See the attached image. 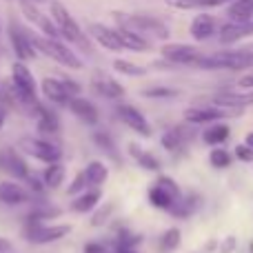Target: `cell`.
Returning a JSON list of instances; mask_svg holds the SVG:
<instances>
[{
  "label": "cell",
  "instance_id": "cell-48",
  "mask_svg": "<svg viewBox=\"0 0 253 253\" xmlns=\"http://www.w3.org/2000/svg\"><path fill=\"white\" fill-rule=\"evenodd\" d=\"M0 102H7V89L4 87H0ZM9 105V102H7Z\"/></svg>",
  "mask_w": 253,
  "mask_h": 253
},
{
  "label": "cell",
  "instance_id": "cell-1",
  "mask_svg": "<svg viewBox=\"0 0 253 253\" xmlns=\"http://www.w3.org/2000/svg\"><path fill=\"white\" fill-rule=\"evenodd\" d=\"M193 67L205 69V71L249 69V67H253V51L251 49H238V51H220V53H211V56H200V60H198Z\"/></svg>",
  "mask_w": 253,
  "mask_h": 253
},
{
  "label": "cell",
  "instance_id": "cell-29",
  "mask_svg": "<svg viewBox=\"0 0 253 253\" xmlns=\"http://www.w3.org/2000/svg\"><path fill=\"white\" fill-rule=\"evenodd\" d=\"M129 153L135 158V162H138L142 169H147V171H158V169H160V160H158L153 153L140 149L138 144H129Z\"/></svg>",
  "mask_w": 253,
  "mask_h": 253
},
{
  "label": "cell",
  "instance_id": "cell-45",
  "mask_svg": "<svg viewBox=\"0 0 253 253\" xmlns=\"http://www.w3.org/2000/svg\"><path fill=\"white\" fill-rule=\"evenodd\" d=\"M238 87L240 89H253V74H247L238 80Z\"/></svg>",
  "mask_w": 253,
  "mask_h": 253
},
{
  "label": "cell",
  "instance_id": "cell-35",
  "mask_svg": "<svg viewBox=\"0 0 253 253\" xmlns=\"http://www.w3.org/2000/svg\"><path fill=\"white\" fill-rule=\"evenodd\" d=\"M93 140H96V144L102 149V151H107L111 158H118V153H116V144L114 140H111V135L107 133V131H96L93 133Z\"/></svg>",
  "mask_w": 253,
  "mask_h": 253
},
{
  "label": "cell",
  "instance_id": "cell-39",
  "mask_svg": "<svg viewBox=\"0 0 253 253\" xmlns=\"http://www.w3.org/2000/svg\"><path fill=\"white\" fill-rule=\"evenodd\" d=\"M233 156H236L240 162H253V149L249 147V144L242 142V144H238V147H236Z\"/></svg>",
  "mask_w": 253,
  "mask_h": 253
},
{
  "label": "cell",
  "instance_id": "cell-3",
  "mask_svg": "<svg viewBox=\"0 0 253 253\" xmlns=\"http://www.w3.org/2000/svg\"><path fill=\"white\" fill-rule=\"evenodd\" d=\"M31 40H34V44H36L38 51H42L44 56H49L51 60L60 62L62 67H69V69H83V60H80L67 44H62L60 40L47 38V36L42 38V36H34V34H31Z\"/></svg>",
  "mask_w": 253,
  "mask_h": 253
},
{
  "label": "cell",
  "instance_id": "cell-17",
  "mask_svg": "<svg viewBox=\"0 0 253 253\" xmlns=\"http://www.w3.org/2000/svg\"><path fill=\"white\" fill-rule=\"evenodd\" d=\"M91 87L98 96L107 98V100H118V98L125 96V87L118 83V80L109 78V76H93Z\"/></svg>",
  "mask_w": 253,
  "mask_h": 253
},
{
  "label": "cell",
  "instance_id": "cell-37",
  "mask_svg": "<svg viewBox=\"0 0 253 253\" xmlns=\"http://www.w3.org/2000/svg\"><path fill=\"white\" fill-rule=\"evenodd\" d=\"M144 98H175L178 96V91L171 87H149L142 91Z\"/></svg>",
  "mask_w": 253,
  "mask_h": 253
},
{
  "label": "cell",
  "instance_id": "cell-28",
  "mask_svg": "<svg viewBox=\"0 0 253 253\" xmlns=\"http://www.w3.org/2000/svg\"><path fill=\"white\" fill-rule=\"evenodd\" d=\"M84 173H87V180L91 187H100V184L107 182V178H109V169H107L105 162L100 160H91L87 165V169H84Z\"/></svg>",
  "mask_w": 253,
  "mask_h": 253
},
{
  "label": "cell",
  "instance_id": "cell-5",
  "mask_svg": "<svg viewBox=\"0 0 253 253\" xmlns=\"http://www.w3.org/2000/svg\"><path fill=\"white\" fill-rule=\"evenodd\" d=\"M71 233L69 224H51L44 227L38 220H25V238L34 245H49V242H58L62 238Z\"/></svg>",
  "mask_w": 253,
  "mask_h": 253
},
{
  "label": "cell",
  "instance_id": "cell-31",
  "mask_svg": "<svg viewBox=\"0 0 253 253\" xmlns=\"http://www.w3.org/2000/svg\"><path fill=\"white\" fill-rule=\"evenodd\" d=\"M114 69L118 71V74L123 76H131V78H140V76L147 74V69L140 65H133V62L129 60H123V58H118V60H114Z\"/></svg>",
  "mask_w": 253,
  "mask_h": 253
},
{
  "label": "cell",
  "instance_id": "cell-13",
  "mask_svg": "<svg viewBox=\"0 0 253 253\" xmlns=\"http://www.w3.org/2000/svg\"><path fill=\"white\" fill-rule=\"evenodd\" d=\"M253 36V20L251 22H224L220 27V34H218V40L222 44H233V42H240V40L249 38Z\"/></svg>",
  "mask_w": 253,
  "mask_h": 253
},
{
  "label": "cell",
  "instance_id": "cell-41",
  "mask_svg": "<svg viewBox=\"0 0 253 253\" xmlns=\"http://www.w3.org/2000/svg\"><path fill=\"white\" fill-rule=\"evenodd\" d=\"M114 211V205H107V209H100L96 215H93V220H91V224L93 227H100V224H105L107 222V218H109V213Z\"/></svg>",
  "mask_w": 253,
  "mask_h": 253
},
{
  "label": "cell",
  "instance_id": "cell-27",
  "mask_svg": "<svg viewBox=\"0 0 253 253\" xmlns=\"http://www.w3.org/2000/svg\"><path fill=\"white\" fill-rule=\"evenodd\" d=\"M65 175H67V169L62 162H49L42 173V180H44V184H47V189H58L65 182Z\"/></svg>",
  "mask_w": 253,
  "mask_h": 253
},
{
  "label": "cell",
  "instance_id": "cell-16",
  "mask_svg": "<svg viewBox=\"0 0 253 253\" xmlns=\"http://www.w3.org/2000/svg\"><path fill=\"white\" fill-rule=\"evenodd\" d=\"M0 202L7 207L25 205V202H29V193L22 184L13 182V180H4V182H0Z\"/></svg>",
  "mask_w": 253,
  "mask_h": 253
},
{
  "label": "cell",
  "instance_id": "cell-9",
  "mask_svg": "<svg viewBox=\"0 0 253 253\" xmlns=\"http://www.w3.org/2000/svg\"><path fill=\"white\" fill-rule=\"evenodd\" d=\"M9 40H11V47L16 51L18 60L27 62V60H34L36 58V44L31 40V34L25 31L22 27H18L16 20L9 22Z\"/></svg>",
  "mask_w": 253,
  "mask_h": 253
},
{
  "label": "cell",
  "instance_id": "cell-10",
  "mask_svg": "<svg viewBox=\"0 0 253 253\" xmlns=\"http://www.w3.org/2000/svg\"><path fill=\"white\" fill-rule=\"evenodd\" d=\"M0 171L13 175L16 180H25L29 175V167H27L25 158L11 147H4L0 151Z\"/></svg>",
  "mask_w": 253,
  "mask_h": 253
},
{
  "label": "cell",
  "instance_id": "cell-44",
  "mask_svg": "<svg viewBox=\"0 0 253 253\" xmlns=\"http://www.w3.org/2000/svg\"><path fill=\"white\" fill-rule=\"evenodd\" d=\"M84 253H107V245H102V242H89V245H84Z\"/></svg>",
  "mask_w": 253,
  "mask_h": 253
},
{
  "label": "cell",
  "instance_id": "cell-23",
  "mask_svg": "<svg viewBox=\"0 0 253 253\" xmlns=\"http://www.w3.org/2000/svg\"><path fill=\"white\" fill-rule=\"evenodd\" d=\"M118 36L123 40L125 49H131V51H149L151 49V42L144 36H140L138 31H131L126 27H118Z\"/></svg>",
  "mask_w": 253,
  "mask_h": 253
},
{
  "label": "cell",
  "instance_id": "cell-49",
  "mask_svg": "<svg viewBox=\"0 0 253 253\" xmlns=\"http://www.w3.org/2000/svg\"><path fill=\"white\" fill-rule=\"evenodd\" d=\"M114 253H138L135 249H116Z\"/></svg>",
  "mask_w": 253,
  "mask_h": 253
},
{
  "label": "cell",
  "instance_id": "cell-22",
  "mask_svg": "<svg viewBox=\"0 0 253 253\" xmlns=\"http://www.w3.org/2000/svg\"><path fill=\"white\" fill-rule=\"evenodd\" d=\"M229 135H231V129H229V125H224V123H211L205 131H202V142L209 144V147H220V144H224L229 140Z\"/></svg>",
  "mask_w": 253,
  "mask_h": 253
},
{
  "label": "cell",
  "instance_id": "cell-8",
  "mask_svg": "<svg viewBox=\"0 0 253 253\" xmlns=\"http://www.w3.org/2000/svg\"><path fill=\"white\" fill-rule=\"evenodd\" d=\"M160 53L167 62H171V65H196L202 56V51L198 47H193V44H182V42L162 44Z\"/></svg>",
  "mask_w": 253,
  "mask_h": 253
},
{
  "label": "cell",
  "instance_id": "cell-4",
  "mask_svg": "<svg viewBox=\"0 0 253 253\" xmlns=\"http://www.w3.org/2000/svg\"><path fill=\"white\" fill-rule=\"evenodd\" d=\"M51 20L56 22L60 36H65L69 42H76V44H80V47H87V40H84V34H83V29H80V25L69 13V9H67L62 2H58V0H51Z\"/></svg>",
  "mask_w": 253,
  "mask_h": 253
},
{
  "label": "cell",
  "instance_id": "cell-34",
  "mask_svg": "<svg viewBox=\"0 0 253 253\" xmlns=\"http://www.w3.org/2000/svg\"><path fill=\"white\" fill-rule=\"evenodd\" d=\"M142 242V236H138V233H131L123 229V231L118 233V238H116V245H118V249H135V247Z\"/></svg>",
  "mask_w": 253,
  "mask_h": 253
},
{
  "label": "cell",
  "instance_id": "cell-19",
  "mask_svg": "<svg viewBox=\"0 0 253 253\" xmlns=\"http://www.w3.org/2000/svg\"><path fill=\"white\" fill-rule=\"evenodd\" d=\"M42 93L47 100L56 102V105H67V102L74 98L69 93V89L65 87V80H60V78H44L42 80Z\"/></svg>",
  "mask_w": 253,
  "mask_h": 253
},
{
  "label": "cell",
  "instance_id": "cell-11",
  "mask_svg": "<svg viewBox=\"0 0 253 253\" xmlns=\"http://www.w3.org/2000/svg\"><path fill=\"white\" fill-rule=\"evenodd\" d=\"M116 114H118V118L123 120V123L129 126L131 131L140 133L142 138H149V135H151V125L147 123V118H144V116L140 114L135 107H131V105H118Z\"/></svg>",
  "mask_w": 253,
  "mask_h": 253
},
{
  "label": "cell",
  "instance_id": "cell-36",
  "mask_svg": "<svg viewBox=\"0 0 253 253\" xmlns=\"http://www.w3.org/2000/svg\"><path fill=\"white\" fill-rule=\"evenodd\" d=\"M87 187H89L87 173H84V171H80V173L76 175L74 180H71V184H69V189H67V193H69V196H78L80 191H87Z\"/></svg>",
  "mask_w": 253,
  "mask_h": 253
},
{
  "label": "cell",
  "instance_id": "cell-7",
  "mask_svg": "<svg viewBox=\"0 0 253 253\" xmlns=\"http://www.w3.org/2000/svg\"><path fill=\"white\" fill-rule=\"evenodd\" d=\"M18 149L27 153V156H34L42 162H60L62 158V151L56 147V144L47 142L42 138H34V135H25V138L18 140Z\"/></svg>",
  "mask_w": 253,
  "mask_h": 253
},
{
  "label": "cell",
  "instance_id": "cell-46",
  "mask_svg": "<svg viewBox=\"0 0 253 253\" xmlns=\"http://www.w3.org/2000/svg\"><path fill=\"white\" fill-rule=\"evenodd\" d=\"M9 251H11V242L0 236V253H9Z\"/></svg>",
  "mask_w": 253,
  "mask_h": 253
},
{
  "label": "cell",
  "instance_id": "cell-24",
  "mask_svg": "<svg viewBox=\"0 0 253 253\" xmlns=\"http://www.w3.org/2000/svg\"><path fill=\"white\" fill-rule=\"evenodd\" d=\"M180 200H182V198H180ZM180 200L171 196L167 189H162L160 184H153V187L149 189V202H151V207H156V209L171 211L175 202H180Z\"/></svg>",
  "mask_w": 253,
  "mask_h": 253
},
{
  "label": "cell",
  "instance_id": "cell-52",
  "mask_svg": "<svg viewBox=\"0 0 253 253\" xmlns=\"http://www.w3.org/2000/svg\"><path fill=\"white\" fill-rule=\"evenodd\" d=\"M9 253H11V251H9Z\"/></svg>",
  "mask_w": 253,
  "mask_h": 253
},
{
  "label": "cell",
  "instance_id": "cell-33",
  "mask_svg": "<svg viewBox=\"0 0 253 253\" xmlns=\"http://www.w3.org/2000/svg\"><path fill=\"white\" fill-rule=\"evenodd\" d=\"M231 160H233V156L227 149L215 147V149H211V153H209V162L215 169H227V167H231Z\"/></svg>",
  "mask_w": 253,
  "mask_h": 253
},
{
  "label": "cell",
  "instance_id": "cell-26",
  "mask_svg": "<svg viewBox=\"0 0 253 253\" xmlns=\"http://www.w3.org/2000/svg\"><path fill=\"white\" fill-rule=\"evenodd\" d=\"M36 118H38V131L40 133H58V131H60V120H58L56 111H51V109H47V107L40 105Z\"/></svg>",
  "mask_w": 253,
  "mask_h": 253
},
{
  "label": "cell",
  "instance_id": "cell-42",
  "mask_svg": "<svg viewBox=\"0 0 253 253\" xmlns=\"http://www.w3.org/2000/svg\"><path fill=\"white\" fill-rule=\"evenodd\" d=\"M231 0H198V7L200 9H215L222 7V4H229Z\"/></svg>",
  "mask_w": 253,
  "mask_h": 253
},
{
  "label": "cell",
  "instance_id": "cell-50",
  "mask_svg": "<svg viewBox=\"0 0 253 253\" xmlns=\"http://www.w3.org/2000/svg\"><path fill=\"white\" fill-rule=\"evenodd\" d=\"M4 116H7L4 114V109H0V129H2V125H4Z\"/></svg>",
  "mask_w": 253,
  "mask_h": 253
},
{
  "label": "cell",
  "instance_id": "cell-2",
  "mask_svg": "<svg viewBox=\"0 0 253 253\" xmlns=\"http://www.w3.org/2000/svg\"><path fill=\"white\" fill-rule=\"evenodd\" d=\"M114 18L118 20L120 27H126L131 31H138L140 36H153V38H160V40H167L169 38V27L165 25L162 20L158 18H151V16H131V13H120V11H114Z\"/></svg>",
  "mask_w": 253,
  "mask_h": 253
},
{
  "label": "cell",
  "instance_id": "cell-51",
  "mask_svg": "<svg viewBox=\"0 0 253 253\" xmlns=\"http://www.w3.org/2000/svg\"><path fill=\"white\" fill-rule=\"evenodd\" d=\"M249 251H251V253H253V242H251V245H249Z\"/></svg>",
  "mask_w": 253,
  "mask_h": 253
},
{
  "label": "cell",
  "instance_id": "cell-20",
  "mask_svg": "<svg viewBox=\"0 0 253 253\" xmlns=\"http://www.w3.org/2000/svg\"><path fill=\"white\" fill-rule=\"evenodd\" d=\"M100 198H102L100 187L87 189V191H83L80 196H76V200L71 202V211H76V213H87V211H93L98 207V202H100Z\"/></svg>",
  "mask_w": 253,
  "mask_h": 253
},
{
  "label": "cell",
  "instance_id": "cell-30",
  "mask_svg": "<svg viewBox=\"0 0 253 253\" xmlns=\"http://www.w3.org/2000/svg\"><path fill=\"white\" fill-rule=\"evenodd\" d=\"M62 211L58 209V207H51L47 205V202H38V205H34V209L29 211V215H27L25 220H38V222H42V220H51V218H58Z\"/></svg>",
  "mask_w": 253,
  "mask_h": 253
},
{
  "label": "cell",
  "instance_id": "cell-21",
  "mask_svg": "<svg viewBox=\"0 0 253 253\" xmlns=\"http://www.w3.org/2000/svg\"><path fill=\"white\" fill-rule=\"evenodd\" d=\"M227 18L231 22H251L253 20V0H231L227 4Z\"/></svg>",
  "mask_w": 253,
  "mask_h": 253
},
{
  "label": "cell",
  "instance_id": "cell-38",
  "mask_svg": "<svg viewBox=\"0 0 253 253\" xmlns=\"http://www.w3.org/2000/svg\"><path fill=\"white\" fill-rule=\"evenodd\" d=\"M169 7L180 9V11H191V9H200L198 7V0H165Z\"/></svg>",
  "mask_w": 253,
  "mask_h": 253
},
{
  "label": "cell",
  "instance_id": "cell-47",
  "mask_svg": "<svg viewBox=\"0 0 253 253\" xmlns=\"http://www.w3.org/2000/svg\"><path fill=\"white\" fill-rule=\"evenodd\" d=\"M245 144H249V147L253 149V131H249V133H247V138H245Z\"/></svg>",
  "mask_w": 253,
  "mask_h": 253
},
{
  "label": "cell",
  "instance_id": "cell-15",
  "mask_svg": "<svg viewBox=\"0 0 253 253\" xmlns=\"http://www.w3.org/2000/svg\"><path fill=\"white\" fill-rule=\"evenodd\" d=\"M215 18L211 16V13H198L196 18L191 20V25H189V34H191L193 40H198V42H205V40H209L211 36L215 34Z\"/></svg>",
  "mask_w": 253,
  "mask_h": 253
},
{
  "label": "cell",
  "instance_id": "cell-14",
  "mask_svg": "<svg viewBox=\"0 0 253 253\" xmlns=\"http://www.w3.org/2000/svg\"><path fill=\"white\" fill-rule=\"evenodd\" d=\"M211 105L224 107V109H245V107L253 105V91L238 93V91H222L211 96Z\"/></svg>",
  "mask_w": 253,
  "mask_h": 253
},
{
  "label": "cell",
  "instance_id": "cell-32",
  "mask_svg": "<svg viewBox=\"0 0 253 253\" xmlns=\"http://www.w3.org/2000/svg\"><path fill=\"white\" fill-rule=\"evenodd\" d=\"M182 233H180V229H175V227H171V229H167L165 233H162V238H160V249L162 251H175L180 247V240H182Z\"/></svg>",
  "mask_w": 253,
  "mask_h": 253
},
{
  "label": "cell",
  "instance_id": "cell-40",
  "mask_svg": "<svg viewBox=\"0 0 253 253\" xmlns=\"http://www.w3.org/2000/svg\"><path fill=\"white\" fill-rule=\"evenodd\" d=\"M25 182L27 184H29V189H31V191H34L36 193V196H40V193H42L44 191V189H47V184H44V180H42V182H40V180L38 178H36V175H27V178H25Z\"/></svg>",
  "mask_w": 253,
  "mask_h": 253
},
{
  "label": "cell",
  "instance_id": "cell-6",
  "mask_svg": "<svg viewBox=\"0 0 253 253\" xmlns=\"http://www.w3.org/2000/svg\"><path fill=\"white\" fill-rule=\"evenodd\" d=\"M231 116H242V109H224V107H215V105H198L184 109V120L189 125L220 123L222 118H231Z\"/></svg>",
  "mask_w": 253,
  "mask_h": 253
},
{
  "label": "cell",
  "instance_id": "cell-18",
  "mask_svg": "<svg viewBox=\"0 0 253 253\" xmlns=\"http://www.w3.org/2000/svg\"><path fill=\"white\" fill-rule=\"evenodd\" d=\"M67 107H69L71 114H74L78 120H83V123H87V125H96L98 123V109H96L93 102L87 100V98L74 96L69 102H67Z\"/></svg>",
  "mask_w": 253,
  "mask_h": 253
},
{
  "label": "cell",
  "instance_id": "cell-25",
  "mask_svg": "<svg viewBox=\"0 0 253 253\" xmlns=\"http://www.w3.org/2000/svg\"><path fill=\"white\" fill-rule=\"evenodd\" d=\"M187 131L189 129H184V126H173V129L165 131V133H162V138H160L162 147H165L167 151H178V149H182L184 142L189 140Z\"/></svg>",
  "mask_w": 253,
  "mask_h": 253
},
{
  "label": "cell",
  "instance_id": "cell-12",
  "mask_svg": "<svg viewBox=\"0 0 253 253\" xmlns=\"http://www.w3.org/2000/svg\"><path fill=\"white\" fill-rule=\"evenodd\" d=\"M89 36H91L100 47L109 49V51H123L125 49L123 40H120V36H118V29H111V27L100 25V22L89 25Z\"/></svg>",
  "mask_w": 253,
  "mask_h": 253
},
{
  "label": "cell",
  "instance_id": "cell-43",
  "mask_svg": "<svg viewBox=\"0 0 253 253\" xmlns=\"http://www.w3.org/2000/svg\"><path fill=\"white\" fill-rule=\"evenodd\" d=\"M236 245H238V242H236V238H233V236L224 238L222 245H220V253H231L233 249H236Z\"/></svg>",
  "mask_w": 253,
  "mask_h": 253
}]
</instances>
